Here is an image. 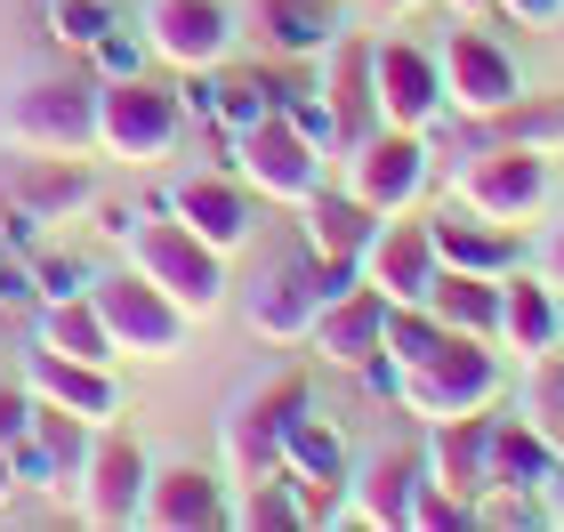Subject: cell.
<instances>
[{
    "mask_svg": "<svg viewBox=\"0 0 564 532\" xmlns=\"http://www.w3.org/2000/svg\"><path fill=\"white\" fill-rule=\"evenodd\" d=\"M121 250H130V267L145 274L153 291H170L177 307H186V323H202V315H218V307H226V250H210L186 218L145 210V218H138V235L121 242Z\"/></svg>",
    "mask_w": 564,
    "mask_h": 532,
    "instance_id": "obj_1",
    "label": "cell"
},
{
    "mask_svg": "<svg viewBox=\"0 0 564 532\" xmlns=\"http://www.w3.org/2000/svg\"><path fill=\"white\" fill-rule=\"evenodd\" d=\"M395 403L412 420H459V412H492L500 403V347L492 339H444L427 355V363H412V371H395Z\"/></svg>",
    "mask_w": 564,
    "mask_h": 532,
    "instance_id": "obj_2",
    "label": "cell"
},
{
    "mask_svg": "<svg viewBox=\"0 0 564 532\" xmlns=\"http://www.w3.org/2000/svg\"><path fill=\"white\" fill-rule=\"evenodd\" d=\"M0 138L17 154H97V73H48L24 82L0 113Z\"/></svg>",
    "mask_w": 564,
    "mask_h": 532,
    "instance_id": "obj_3",
    "label": "cell"
},
{
    "mask_svg": "<svg viewBox=\"0 0 564 532\" xmlns=\"http://www.w3.org/2000/svg\"><path fill=\"white\" fill-rule=\"evenodd\" d=\"M226 162H235V177L259 202H282V210H299V202L315 186H330V170H339L291 113H267V121H250L242 138H226Z\"/></svg>",
    "mask_w": 564,
    "mask_h": 532,
    "instance_id": "obj_4",
    "label": "cell"
},
{
    "mask_svg": "<svg viewBox=\"0 0 564 532\" xmlns=\"http://www.w3.org/2000/svg\"><path fill=\"white\" fill-rule=\"evenodd\" d=\"M186 138V106H177V89L145 82H97V154L106 162H130V170H153L170 162V145Z\"/></svg>",
    "mask_w": 564,
    "mask_h": 532,
    "instance_id": "obj_5",
    "label": "cell"
},
{
    "mask_svg": "<svg viewBox=\"0 0 564 532\" xmlns=\"http://www.w3.org/2000/svg\"><path fill=\"white\" fill-rule=\"evenodd\" d=\"M315 412V388H306V371H274L267 388H250L235 412H226L218 444H226V485H259V476L282 468V436H291V420Z\"/></svg>",
    "mask_w": 564,
    "mask_h": 532,
    "instance_id": "obj_6",
    "label": "cell"
},
{
    "mask_svg": "<svg viewBox=\"0 0 564 532\" xmlns=\"http://www.w3.org/2000/svg\"><path fill=\"white\" fill-rule=\"evenodd\" d=\"M347 283H364V267H330V259H282L274 274H259V291L242 298V323L259 332L267 347H306V332H315V315L339 298Z\"/></svg>",
    "mask_w": 564,
    "mask_h": 532,
    "instance_id": "obj_7",
    "label": "cell"
},
{
    "mask_svg": "<svg viewBox=\"0 0 564 532\" xmlns=\"http://www.w3.org/2000/svg\"><path fill=\"white\" fill-rule=\"evenodd\" d=\"M452 194L468 218H492V226H541L549 218V154H524V145H484L452 170Z\"/></svg>",
    "mask_w": 564,
    "mask_h": 532,
    "instance_id": "obj_8",
    "label": "cell"
},
{
    "mask_svg": "<svg viewBox=\"0 0 564 532\" xmlns=\"http://www.w3.org/2000/svg\"><path fill=\"white\" fill-rule=\"evenodd\" d=\"M347 170V194L364 202L379 218H403V210H427V186H435V162H427V130H395V121H379V130L355 145L339 162Z\"/></svg>",
    "mask_w": 564,
    "mask_h": 532,
    "instance_id": "obj_9",
    "label": "cell"
},
{
    "mask_svg": "<svg viewBox=\"0 0 564 532\" xmlns=\"http://www.w3.org/2000/svg\"><path fill=\"white\" fill-rule=\"evenodd\" d=\"M97 315H106V339H113V363L130 355V363H170L177 347H186V307H177L170 291H153L145 274H97Z\"/></svg>",
    "mask_w": 564,
    "mask_h": 532,
    "instance_id": "obj_10",
    "label": "cell"
},
{
    "mask_svg": "<svg viewBox=\"0 0 564 532\" xmlns=\"http://www.w3.org/2000/svg\"><path fill=\"white\" fill-rule=\"evenodd\" d=\"M282 476L299 485L306 524H347V517H355V500H347L355 452H347V436H339L323 412H299V420H291V436H282Z\"/></svg>",
    "mask_w": 564,
    "mask_h": 532,
    "instance_id": "obj_11",
    "label": "cell"
},
{
    "mask_svg": "<svg viewBox=\"0 0 564 532\" xmlns=\"http://www.w3.org/2000/svg\"><path fill=\"white\" fill-rule=\"evenodd\" d=\"M138 33L170 73H218L235 57V9L226 0H145Z\"/></svg>",
    "mask_w": 564,
    "mask_h": 532,
    "instance_id": "obj_12",
    "label": "cell"
},
{
    "mask_svg": "<svg viewBox=\"0 0 564 532\" xmlns=\"http://www.w3.org/2000/svg\"><path fill=\"white\" fill-rule=\"evenodd\" d=\"M435 274H444V259H435V218L427 210L379 218V235L364 250V283L388 298V307H427Z\"/></svg>",
    "mask_w": 564,
    "mask_h": 532,
    "instance_id": "obj_13",
    "label": "cell"
},
{
    "mask_svg": "<svg viewBox=\"0 0 564 532\" xmlns=\"http://www.w3.org/2000/svg\"><path fill=\"white\" fill-rule=\"evenodd\" d=\"M435 65H444V106H452V113H468V121H492L508 97L524 89L517 48L492 41V33H444Z\"/></svg>",
    "mask_w": 564,
    "mask_h": 532,
    "instance_id": "obj_14",
    "label": "cell"
},
{
    "mask_svg": "<svg viewBox=\"0 0 564 532\" xmlns=\"http://www.w3.org/2000/svg\"><path fill=\"white\" fill-rule=\"evenodd\" d=\"M371 89H379V121L395 130H435L444 106V65L420 41H371Z\"/></svg>",
    "mask_w": 564,
    "mask_h": 532,
    "instance_id": "obj_15",
    "label": "cell"
},
{
    "mask_svg": "<svg viewBox=\"0 0 564 532\" xmlns=\"http://www.w3.org/2000/svg\"><path fill=\"white\" fill-rule=\"evenodd\" d=\"M145 485H153L145 444H138V436H121V427H97L89 468H82V485H73L82 517H89V524H138V509H145Z\"/></svg>",
    "mask_w": 564,
    "mask_h": 532,
    "instance_id": "obj_16",
    "label": "cell"
},
{
    "mask_svg": "<svg viewBox=\"0 0 564 532\" xmlns=\"http://www.w3.org/2000/svg\"><path fill=\"white\" fill-rule=\"evenodd\" d=\"M170 218H186L210 250L235 259V250L259 235V194H250L235 170H202V177H177L170 186Z\"/></svg>",
    "mask_w": 564,
    "mask_h": 532,
    "instance_id": "obj_17",
    "label": "cell"
},
{
    "mask_svg": "<svg viewBox=\"0 0 564 532\" xmlns=\"http://www.w3.org/2000/svg\"><path fill=\"white\" fill-rule=\"evenodd\" d=\"M306 347H315L330 371H371L379 355H388V298H379L371 283H347V291L315 315Z\"/></svg>",
    "mask_w": 564,
    "mask_h": 532,
    "instance_id": "obj_18",
    "label": "cell"
},
{
    "mask_svg": "<svg viewBox=\"0 0 564 532\" xmlns=\"http://www.w3.org/2000/svg\"><path fill=\"white\" fill-rule=\"evenodd\" d=\"M323 106H330V154H355L379 130V89H371V41H330L323 48Z\"/></svg>",
    "mask_w": 564,
    "mask_h": 532,
    "instance_id": "obj_19",
    "label": "cell"
},
{
    "mask_svg": "<svg viewBox=\"0 0 564 532\" xmlns=\"http://www.w3.org/2000/svg\"><path fill=\"white\" fill-rule=\"evenodd\" d=\"M420 485H427V452H420V444H379L371 460L355 468L347 500H355V517L379 524V532H412V500H420Z\"/></svg>",
    "mask_w": 564,
    "mask_h": 532,
    "instance_id": "obj_20",
    "label": "cell"
},
{
    "mask_svg": "<svg viewBox=\"0 0 564 532\" xmlns=\"http://www.w3.org/2000/svg\"><path fill=\"white\" fill-rule=\"evenodd\" d=\"M138 524H153V532H218V524H235L226 476H210V468H153Z\"/></svg>",
    "mask_w": 564,
    "mask_h": 532,
    "instance_id": "obj_21",
    "label": "cell"
},
{
    "mask_svg": "<svg viewBox=\"0 0 564 532\" xmlns=\"http://www.w3.org/2000/svg\"><path fill=\"white\" fill-rule=\"evenodd\" d=\"M24 388H33L41 403H57V412L97 420V427L121 412V379H113V363H82V355H57V347H33V355H24Z\"/></svg>",
    "mask_w": 564,
    "mask_h": 532,
    "instance_id": "obj_22",
    "label": "cell"
},
{
    "mask_svg": "<svg viewBox=\"0 0 564 532\" xmlns=\"http://www.w3.org/2000/svg\"><path fill=\"white\" fill-rule=\"evenodd\" d=\"M492 412H459V420H435L427 427V476L459 500H484L492 492Z\"/></svg>",
    "mask_w": 564,
    "mask_h": 532,
    "instance_id": "obj_23",
    "label": "cell"
},
{
    "mask_svg": "<svg viewBox=\"0 0 564 532\" xmlns=\"http://www.w3.org/2000/svg\"><path fill=\"white\" fill-rule=\"evenodd\" d=\"M97 194H106V186H97V170L82 154H33L17 170V194L9 202H24L41 226H82L97 210Z\"/></svg>",
    "mask_w": 564,
    "mask_h": 532,
    "instance_id": "obj_24",
    "label": "cell"
},
{
    "mask_svg": "<svg viewBox=\"0 0 564 532\" xmlns=\"http://www.w3.org/2000/svg\"><path fill=\"white\" fill-rule=\"evenodd\" d=\"M556 332H564V298L541 283V274H500V355H517V363H541L556 355Z\"/></svg>",
    "mask_w": 564,
    "mask_h": 532,
    "instance_id": "obj_25",
    "label": "cell"
},
{
    "mask_svg": "<svg viewBox=\"0 0 564 532\" xmlns=\"http://www.w3.org/2000/svg\"><path fill=\"white\" fill-rule=\"evenodd\" d=\"M299 218H306V250L330 259V267H364V250L379 235V210H364L347 186H315L299 202Z\"/></svg>",
    "mask_w": 564,
    "mask_h": 532,
    "instance_id": "obj_26",
    "label": "cell"
},
{
    "mask_svg": "<svg viewBox=\"0 0 564 532\" xmlns=\"http://www.w3.org/2000/svg\"><path fill=\"white\" fill-rule=\"evenodd\" d=\"M250 33L267 41V57H306L315 65L339 41V0H250Z\"/></svg>",
    "mask_w": 564,
    "mask_h": 532,
    "instance_id": "obj_27",
    "label": "cell"
},
{
    "mask_svg": "<svg viewBox=\"0 0 564 532\" xmlns=\"http://www.w3.org/2000/svg\"><path fill=\"white\" fill-rule=\"evenodd\" d=\"M435 259L459 267V274H517L524 267V235H517V226H492V218L459 210V218H435Z\"/></svg>",
    "mask_w": 564,
    "mask_h": 532,
    "instance_id": "obj_28",
    "label": "cell"
},
{
    "mask_svg": "<svg viewBox=\"0 0 564 532\" xmlns=\"http://www.w3.org/2000/svg\"><path fill=\"white\" fill-rule=\"evenodd\" d=\"M564 476V460H556V444L532 427L524 412L517 420H500L492 427V492H532V500H549V485Z\"/></svg>",
    "mask_w": 564,
    "mask_h": 532,
    "instance_id": "obj_29",
    "label": "cell"
},
{
    "mask_svg": "<svg viewBox=\"0 0 564 532\" xmlns=\"http://www.w3.org/2000/svg\"><path fill=\"white\" fill-rule=\"evenodd\" d=\"M427 315L444 323V332H459V339H500V274L444 267V274H435V291H427Z\"/></svg>",
    "mask_w": 564,
    "mask_h": 532,
    "instance_id": "obj_30",
    "label": "cell"
},
{
    "mask_svg": "<svg viewBox=\"0 0 564 532\" xmlns=\"http://www.w3.org/2000/svg\"><path fill=\"white\" fill-rule=\"evenodd\" d=\"M492 145H524V154H564V89H517L508 106L484 121Z\"/></svg>",
    "mask_w": 564,
    "mask_h": 532,
    "instance_id": "obj_31",
    "label": "cell"
},
{
    "mask_svg": "<svg viewBox=\"0 0 564 532\" xmlns=\"http://www.w3.org/2000/svg\"><path fill=\"white\" fill-rule=\"evenodd\" d=\"M33 347H57V355H82V363H113V339H106V315L97 298H41L33 315Z\"/></svg>",
    "mask_w": 564,
    "mask_h": 532,
    "instance_id": "obj_32",
    "label": "cell"
},
{
    "mask_svg": "<svg viewBox=\"0 0 564 532\" xmlns=\"http://www.w3.org/2000/svg\"><path fill=\"white\" fill-rule=\"evenodd\" d=\"M33 403H41V395H33ZM33 436H41V452H48V468H57V500H73V485H82V468H89V444H97V420L41 403V412H33Z\"/></svg>",
    "mask_w": 564,
    "mask_h": 532,
    "instance_id": "obj_33",
    "label": "cell"
},
{
    "mask_svg": "<svg viewBox=\"0 0 564 532\" xmlns=\"http://www.w3.org/2000/svg\"><path fill=\"white\" fill-rule=\"evenodd\" d=\"M235 524H250V532H299L306 524V500H299V485L291 476H259V485H242L235 492Z\"/></svg>",
    "mask_w": 564,
    "mask_h": 532,
    "instance_id": "obj_34",
    "label": "cell"
},
{
    "mask_svg": "<svg viewBox=\"0 0 564 532\" xmlns=\"http://www.w3.org/2000/svg\"><path fill=\"white\" fill-rule=\"evenodd\" d=\"M524 420L541 427V436L556 444V460H564V355H541V363H524Z\"/></svg>",
    "mask_w": 564,
    "mask_h": 532,
    "instance_id": "obj_35",
    "label": "cell"
},
{
    "mask_svg": "<svg viewBox=\"0 0 564 532\" xmlns=\"http://www.w3.org/2000/svg\"><path fill=\"white\" fill-rule=\"evenodd\" d=\"M267 113H282V106L267 97L259 73H235V82H218V138H242L250 121H267Z\"/></svg>",
    "mask_w": 564,
    "mask_h": 532,
    "instance_id": "obj_36",
    "label": "cell"
},
{
    "mask_svg": "<svg viewBox=\"0 0 564 532\" xmlns=\"http://www.w3.org/2000/svg\"><path fill=\"white\" fill-rule=\"evenodd\" d=\"M48 33L89 57V48L113 33V9H106V0H48Z\"/></svg>",
    "mask_w": 564,
    "mask_h": 532,
    "instance_id": "obj_37",
    "label": "cell"
},
{
    "mask_svg": "<svg viewBox=\"0 0 564 532\" xmlns=\"http://www.w3.org/2000/svg\"><path fill=\"white\" fill-rule=\"evenodd\" d=\"M468 524H476V500H459V492H444L427 476L420 500H412V532H468Z\"/></svg>",
    "mask_w": 564,
    "mask_h": 532,
    "instance_id": "obj_38",
    "label": "cell"
},
{
    "mask_svg": "<svg viewBox=\"0 0 564 532\" xmlns=\"http://www.w3.org/2000/svg\"><path fill=\"white\" fill-rule=\"evenodd\" d=\"M145 57H153L145 33H121V24H113V33L89 48V73H97V82H130V73H145Z\"/></svg>",
    "mask_w": 564,
    "mask_h": 532,
    "instance_id": "obj_39",
    "label": "cell"
},
{
    "mask_svg": "<svg viewBox=\"0 0 564 532\" xmlns=\"http://www.w3.org/2000/svg\"><path fill=\"white\" fill-rule=\"evenodd\" d=\"M33 283H41V298H82V291H97V274L73 250H33Z\"/></svg>",
    "mask_w": 564,
    "mask_h": 532,
    "instance_id": "obj_40",
    "label": "cell"
},
{
    "mask_svg": "<svg viewBox=\"0 0 564 532\" xmlns=\"http://www.w3.org/2000/svg\"><path fill=\"white\" fill-rule=\"evenodd\" d=\"M0 315H41L33 259H17V250H0Z\"/></svg>",
    "mask_w": 564,
    "mask_h": 532,
    "instance_id": "obj_41",
    "label": "cell"
},
{
    "mask_svg": "<svg viewBox=\"0 0 564 532\" xmlns=\"http://www.w3.org/2000/svg\"><path fill=\"white\" fill-rule=\"evenodd\" d=\"M33 412H41V403H33V388H24V379H0V452L33 436Z\"/></svg>",
    "mask_w": 564,
    "mask_h": 532,
    "instance_id": "obj_42",
    "label": "cell"
},
{
    "mask_svg": "<svg viewBox=\"0 0 564 532\" xmlns=\"http://www.w3.org/2000/svg\"><path fill=\"white\" fill-rule=\"evenodd\" d=\"M41 235H48V226H41L33 210H24V202H0V250H17V259H33V250H41Z\"/></svg>",
    "mask_w": 564,
    "mask_h": 532,
    "instance_id": "obj_43",
    "label": "cell"
},
{
    "mask_svg": "<svg viewBox=\"0 0 564 532\" xmlns=\"http://www.w3.org/2000/svg\"><path fill=\"white\" fill-rule=\"evenodd\" d=\"M500 17L517 24V33H556V24H564V0H500Z\"/></svg>",
    "mask_w": 564,
    "mask_h": 532,
    "instance_id": "obj_44",
    "label": "cell"
},
{
    "mask_svg": "<svg viewBox=\"0 0 564 532\" xmlns=\"http://www.w3.org/2000/svg\"><path fill=\"white\" fill-rule=\"evenodd\" d=\"M177 106H186V121H210L218 130V73H186V82H177Z\"/></svg>",
    "mask_w": 564,
    "mask_h": 532,
    "instance_id": "obj_45",
    "label": "cell"
},
{
    "mask_svg": "<svg viewBox=\"0 0 564 532\" xmlns=\"http://www.w3.org/2000/svg\"><path fill=\"white\" fill-rule=\"evenodd\" d=\"M89 218H97V226H106V235H113V242H130L145 210H138V202H106V194H97V210H89Z\"/></svg>",
    "mask_w": 564,
    "mask_h": 532,
    "instance_id": "obj_46",
    "label": "cell"
},
{
    "mask_svg": "<svg viewBox=\"0 0 564 532\" xmlns=\"http://www.w3.org/2000/svg\"><path fill=\"white\" fill-rule=\"evenodd\" d=\"M541 283H549V291L564 298V226H556V235L541 242Z\"/></svg>",
    "mask_w": 564,
    "mask_h": 532,
    "instance_id": "obj_47",
    "label": "cell"
},
{
    "mask_svg": "<svg viewBox=\"0 0 564 532\" xmlns=\"http://www.w3.org/2000/svg\"><path fill=\"white\" fill-rule=\"evenodd\" d=\"M444 9H459V17H500V0H444Z\"/></svg>",
    "mask_w": 564,
    "mask_h": 532,
    "instance_id": "obj_48",
    "label": "cell"
},
{
    "mask_svg": "<svg viewBox=\"0 0 564 532\" xmlns=\"http://www.w3.org/2000/svg\"><path fill=\"white\" fill-rule=\"evenodd\" d=\"M17 500V468H9V452H0V509Z\"/></svg>",
    "mask_w": 564,
    "mask_h": 532,
    "instance_id": "obj_49",
    "label": "cell"
},
{
    "mask_svg": "<svg viewBox=\"0 0 564 532\" xmlns=\"http://www.w3.org/2000/svg\"><path fill=\"white\" fill-rule=\"evenodd\" d=\"M549 524H564V476L549 485Z\"/></svg>",
    "mask_w": 564,
    "mask_h": 532,
    "instance_id": "obj_50",
    "label": "cell"
},
{
    "mask_svg": "<svg viewBox=\"0 0 564 532\" xmlns=\"http://www.w3.org/2000/svg\"><path fill=\"white\" fill-rule=\"evenodd\" d=\"M379 9H395V17H403V9H427V0H379Z\"/></svg>",
    "mask_w": 564,
    "mask_h": 532,
    "instance_id": "obj_51",
    "label": "cell"
},
{
    "mask_svg": "<svg viewBox=\"0 0 564 532\" xmlns=\"http://www.w3.org/2000/svg\"><path fill=\"white\" fill-rule=\"evenodd\" d=\"M556 355H564V332H556Z\"/></svg>",
    "mask_w": 564,
    "mask_h": 532,
    "instance_id": "obj_52",
    "label": "cell"
}]
</instances>
